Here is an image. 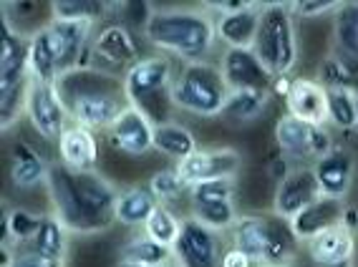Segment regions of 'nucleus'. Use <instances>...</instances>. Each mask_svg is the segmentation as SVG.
I'll list each match as a JSON object with an SVG mask.
<instances>
[{
    "instance_id": "obj_1",
    "label": "nucleus",
    "mask_w": 358,
    "mask_h": 267,
    "mask_svg": "<svg viewBox=\"0 0 358 267\" xmlns=\"http://www.w3.org/2000/svg\"><path fill=\"white\" fill-rule=\"evenodd\" d=\"M45 192L53 215L64 219L71 235H99L116 224L119 189L96 169L76 172L61 161H51Z\"/></svg>"
},
{
    "instance_id": "obj_2",
    "label": "nucleus",
    "mask_w": 358,
    "mask_h": 267,
    "mask_svg": "<svg viewBox=\"0 0 358 267\" xmlns=\"http://www.w3.org/2000/svg\"><path fill=\"white\" fill-rule=\"evenodd\" d=\"M96 23L53 18L28 36V76L36 83H58L89 66V45Z\"/></svg>"
},
{
    "instance_id": "obj_3",
    "label": "nucleus",
    "mask_w": 358,
    "mask_h": 267,
    "mask_svg": "<svg viewBox=\"0 0 358 267\" xmlns=\"http://www.w3.org/2000/svg\"><path fill=\"white\" fill-rule=\"evenodd\" d=\"M141 31L157 51L185 61V66L210 64L217 45V20L207 8L154 10Z\"/></svg>"
},
{
    "instance_id": "obj_4",
    "label": "nucleus",
    "mask_w": 358,
    "mask_h": 267,
    "mask_svg": "<svg viewBox=\"0 0 358 267\" xmlns=\"http://www.w3.org/2000/svg\"><path fill=\"white\" fill-rule=\"evenodd\" d=\"M61 91L71 124L91 131H109V127L129 106L122 78L106 76L94 68H78L56 83Z\"/></svg>"
},
{
    "instance_id": "obj_5",
    "label": "nucleus",
    "mask_w": 358,
    "mask_h": 267,
    "mask_svg": "<svg viewBox=\"0 0 358 267\" xmlns=\"http://www.w3.org/2000/svg\"><path fill=\"white\" fill-rule=\"evenodd\" d=\"M230 245L248 252L257 267H285L295 262L301 242L295 240L290 224L280 217L240 215L230 229Z\"/></svg>"
},
{
    "instance_id": "obj_6",
    "label": "nucleus",
    "mask_w": 358,
    "mask_h": 267,
    "mask_svg": "<svg viewBox=\"0 0 358 267\" xmlns=\"http://www.w3.org/2000/svg\"><path fill=\"white\" fill-rule=\"evenodd\" d=\"M255 56L273 76H290L298 64V33L290 3H262Z\"/></svg>"
},
{
    "instance_id": "obj_7",
    "label": "nucleus",
    "mask_w": 358,
    "mask_h": 267,
    "mask_svg": "<svg viewBox=\"0 0 358 267\" xmlns=\"http://www.w3.org/2000/svg\"><path fill=\"white\" fill-rule=\"evenodd\" d=\"M174 78H177V71H174V64L169 56H164V53L144 56L122 78L127 101L152 116L154 124L169 121V116L164 111L174 108L172 99H169Z\"/></svg>"
},
{
    "instance_id": "obj_8",
    "label": "nucleus",
    "mask_w": 358,
    "mask_h": 267,
    "mask_svg": "<svg viewBox=\"0 0 358 267\" xmlns=\"http://www.w3.org/2000/svg\"><path fill=\"white\" fill-rule=\"evenodd\" d=\"M227 83H224L220 66L215 64H187L177 71L169 99L172 106L199 119H212L222 114L227 101Z\"/></svg>"
},
{
    "instance_id": "obj_9",
    "label": "nucleus",
    "mask_w": 358,
    "mask_h": 267,
    "mask_svg": "<svg viewBox=\"0 0 358 267\" xmlns=\"http://www.w3.org/2000/svg\"><path fill=\"white\" fill-rule=\"evenodd\" d=\"M139 43H136V36L131 33V28L127 23H103L96 33H94V41L89 45V66L86 68H94L99 73H106V76L124 78L129 73V68L141 61Z\"/></svg>"
},
{
    "instance_id": "obj_10",
    "label": "nucleus",
    "mask_w": 358,
    "mask_h": 267,
    "mask_svg": "<svg viewBox=\"0 0 358 267\" xmlns=\"http://www.w3.org/2000/svg\"><path fill=\"white\" fill-rule=\"evenodd\" d=\"M275 144L278 152L293 161L295 166H313L336 147V141L326 127H315V124H308V121L295 119L290 114H282L278 119Z\"/></svg>"
},
{
    "instance_id": "obj_11",
    "label": "nucleus",
    "mask_w": 358,
    "mask_h": 267,
    "mask_svg": "<svg viewBox=\"0 0 358 267\" xmlns=\"http://www.w3.org/2000/svg\"><path fill=\"white\" fill-rule=\"evenodd\" d=\"M172 252L179 267H220L224 252L222 232H215L199 219L187 215Z\"/></svg>"
},
{
    "instance_id": "obj_12",
    "label": "nucleus",
    "mask_w": 358,
    "mask_h": 267,
    "mask_svg": "<svg viewBox=\"0 0 358 267\" xmlns=\"http://www.w3.org/2000/svg\"><path fill=\"white\" fill-rule=\"evenodd\" d=\"M26 116L33 131L45 141H58L66 127L71 124L69 108H66L61 91L56 83H36L31 81L26 101Z\"/></svg>"
},
{
    "instance_id": "obj_13",
    "label": "nucleus",
    "mask_w": 358,
    "mask_h": 267,
    "mask_svg": "<svg viewBox=\"0 0 358 267\" xmlns=\"http://www.w3.org/2000/svg\"><path fill=\"white\" fill-rule=\"evenodd\" d=\"M217 66L230 91H273L275 76L260 64L252 48H224Z\"/></svg>"
},
{
    "instance_id": "obj_14",
    "label": "nucleus",
    "mask_w": 358,
    "mask_h": 267,
    "mask_svg": "<svg viewBox=\"0 0 358 267\" xmlns=\"http://www.w3.org/2000/svg\"><path fill=\"white\" fill-rule=\"evenodd\" d=\"M154 127L157 124L152 121V116L129 103L122 114L116 116L106 136L116 152L127 154V157H147L149 152H154Z\"/></svg>"
},
{
    "instance_id": "obj_15",
    "label": "nucleus",
    "mask_w": 358,
    "mask_h": 267,
    "mask_svg": "<svg viewBox=\"0 0 358 267\" xmlns=\"http://www.w3.org/2000/svg\"><path fill=\"white\" fill-rule=\"evenodd\" d=\"M243 166V154L232 147L217 149H197L192 157L179 161L177 169L187 185L212 182V179H235Z\"/></svg>"
},
{
    "instance_id": "obj_16",
    "label": "nucleus",
    "mask_w": 358,
    "mask_h": 267,
    "mask_svg": "<svg viewBox=\"0 0 358 267\" xmlns=\"http://www.w3.org/2000/svg\"><path fill=\"white\" fill-rule=\"evenodd\" d=\"M320 187L310 166H295L288 177L282 179L273 197V215L280 219H293L298 212H303L308 204L320 199Z\"/></svg>"
},
{
    "instance_id": "obj_17",
    "label": "nucleus",
    "mask_w": 358,
    "mask_h": 267,
    "mask_svg": "<svg viewBox=\"0 0 358 267\" xmlns=\"http://www.w3.org/2000/svg\"><path fill=\"white\" fill-rule=\"evenodd\" d=\"M313 174L318 179L320 194L323 197H333V199H345L348 192H351L353 177H356V157H353L351 149L345 147H336L318 159L313 166Z\"/></svg>"
},
{
    "instance_id": "obj_18",
    "label": "nucleus",
    "mask_w": 358,
    "mask_h": 267,
    "mask_svg": "<svg viewBox=\"0 0 358 267\" xmlns=\"http://www.w3.org/2000/svg\"><path fill=\"white\" fill-rule=\"evenodd\" d=\"M288 114L295 119L326 127L328 124V94L326 86L315 78H293L288 96H285Z\"/></svg>"
},
{
    "instance_id": "obj_19",
    "label": "nucleus",
    "mask_w": 358,
    "mask_h": 267,
    "mask_svg": "<svg viewBox=\"0 0 358 267\" xmlns=\"http://www.w3.org/2000/svg\"><path fill=\"white\" fill-rule=\"evenodd\" d=\"M308 245L310 260L320 267H351L353 254H356V232L345 227L343 222L336 227L320 232Z\"/></svg>"
},
{
    "instance_id": "obj_20",
    "label": "nucleus",
    "mask_w": 358,
    "mask_h": 267,
    "mask_svg": "<svg viewBox=\"0 0 358 267\" xmlns=\"http://www.w3.org/2000/svg\"><path fill=\"white\" fill-rule=\"evenodd\" d=\"M345 210L348 207L343 204V199L320 197L313 204H308L303 212H298L293 219H288L290 232H293L298 242H310L320 232H326V229L343 222Z\"/></svg>"
},
{
    "instance_id": "obj_21",
    "label": "nucleus",
    "mask_w": 358,
    "mask_h": 267,
    "mask_svg": "<svg viewBox=\"0 0 358 267\" xmlns=\"http://www.w3.org/2000/svg\"><path fill=\"white\" fill-rule=\"evenodd\" d=\"M58 161L76 172H91L99 164V136L78 124H69L61 139L56 141Z\"/></svg>"
},
{
    "instance_id": "obj_22",
    "label": "nucleus",
    "mask_w": 358,
    "mask_h": 267,
    "mask_svg": "<svg viewBox=\"0 0 358 267\" xmlns=\"http://www.w3.org/2000/svg\"><path fill=\"white\" fill-rule=\"evenodd\" d=\"M262 3H252L245 10L215 15L217 20V41L224 48H252L255 45L257 26H260Z\"/></svg>"
},
{
    "instance_id": "obj_23",
    "label": "nucleus",
    "mask_w": 358,
    "mask_h": 267,
    "mask_svg": "<svg viewBox=\"0 0 358 267\" xmlns=\"http://www.w3.org/2000/svg\"><path fill=\"white\" fill-rule=\"evenodd\" d=\"M48 169H51V161H45L36 149L28 147L26 141L13 144V152H10V182H13L15 189L31 192L36 187H45Z\"/></svg>"
},
{
    "instance_id": "obj_24",
    "label": "nucleus",
    "mask_w": 358,
    "mask_h": 267,
    "mask_svg": "<svg viewBox=\"0 0 358 267\" xmlns=\"http://www.w3.org/2000/svg\"><path fill=\"white\" fill-rule=\"evenodd\" d=\"M154 149L172 161H185L187 157H192L199 149L197 136L192 134V129H187L185 124L169 119L162 121L154 127Z\"/></svg>"
},
{
    "instance_id": "obj_25",
    "label": "nucleus",
    "mask_w": 358,
    "mask_h": 267,
    "mask_svg": "<svg viewBox=\"0 0 358 267\" xmlns=\"http://www.w3.org/2000/svg\"><path fill=\"white\" fill-rule=\"evenodd\" d=\"M157 207H159V202L147 185H131L127 189H119L116 222L124 224V227H144Z\"/></svg>"
},
{
    "instance_id": "obj_26",
    "label": "nucleus",
    "mask_w": 358,
    "mask_h": 267,
    "mask_svg": "<svg viewBox=\"0 0 358 267\" xmlns=\"http://www.w3.org/2000/svg\"><path fill=\"white\" fill-rule=\"evenodd\" d=\"M331 53L341 61H358V0H348L336 8Z\"/></svg>"
},
{
    "instance_id": "obj_27",
    "label": "nucleus",
    "mask_w": 358,
    "mask_h": 267,
    "mask_svg": "<svg viewBox=\"0 0 358 267\" xmlns=\"http://www.w3.org/2000/svg\"><path fill=\"white\" fill-rule=\"evenodd\" d=\"M270 99H273L270 91H230L220 116L230 124L245 127V124H252V121L265 116Z\"/></svg>"
},
{
    "instance_id": "obj_28",
    "label": "nucleus",
    "mask_w": 358,
    "mask_h": 267,
    "mask_svg": "<svg viewBox=\"0 0 358 267\" xmlns=\"http://www.w3.org/2000/svg\"><path fill=\"white\" fill-rule=\"evenodd\" d=\"M41 224H43V215L28 210V207H10L3 212V245L8 247H23L31 245L38 235Z\"/></svg>"
},
{
    "instance_id": "obj_29",
    "label": "nucleus",
    "mask_w": 358,
    "mask_h": 267,
    "mask_svg": "<svg viewBox=\"0 0 358 267\" xmlns=\"http://www.w3.org/2000/svg\"><path fill=\"white\" fill-rule=\"evenodd\" d=\"M147 187L152 189V194L157 197V202H159L162 207H169V210H174V212H177V207H182V204L189 207V189H192V187L182 179L177 164L154 172L152 177H149Z\"/></svg>"
},
{
    "instance_id": "obj_30",
    "label": "nucleus",
    "mask_w": 358,
    "mask_h": 267,
    "mask_svg": "<svg viewBox=\"0 0 358 267\" xmlns=\"http://www.w3.org/2000/svg\"><path fill=\"white\" fill-rule=\"evenodd\" d=\"M69 242H71V229L64 224V219L58 215H43V224H41L36 240L28 245L43 257L51 260H64L69 257Z\"/></svg>"
},
{
    "instance_id": "obj_31",
    "label": "nucleus",
    "mask_w": 358,
    "mask_h": 267,
    "mask_svg": "<svg viewBox=\"0 0 358 267\" xmlns=\"http://www.w3.org/2000/svg\"><path fill=\"white\" fill-rule=\"evenodd\" d=\"M119 260L141 262V265H152V267H166L174 262V252H172V247H164V245L154 242L152 237H147L144 232H139V235L129 237L122 245Z\"/></svg>"
},
{
    "instance_id": "obj_32",
    "label": "nucleus",
    "mask_w": 358,
    "mask_h": 267,
    "mask_svg": "<svg viewBox=\"0 0 358 267\" xmlns=\"http://www.w3.org/2000/svg\"><path fill=\"white\" fill-rule=\"evenodd\" d=\"M328 94V124L338 131L348 134L358 124V96L351 89H338L331 86Z\"/></svg>"
},
{
    "instance_id": "obj_33",
    "label": "nucleus",
    "mask_w": 358,
    "mask_h": 267,
    "mask_svg": "<svg viewBox=\"0 0 358 267\" xmlns=\"http://www.w3.org/2000/svg\"><path fill=\"white\" fill-rule=\"evenodd\" d=\"M189 217L199 219L215 232H230L232 224L237 222V204L235 199H212V202H194L189 204Z\"/></svg>"
},
{
    "instance_id": "obj_34",
    "label": "nucleus",
    "mask_w": 358,
    "mask_h": 267,
    "mask_svg": "<svg viewBox=\"0 0 358 267\" xmlns=\"http://www.w3.org/2000/svg\"><path fill=\"white\" fill-rule=\"evenodd\" d=\"M182 222H185V217H179L174 210L159 204L147 219V224L141 227V232L164 247H174V242L179 240V232H182Z\"/></svg>"
},
{
    "instance_id": "obj_35",
    "label": "nucleus",
    "mask_w": 358,
    "mask_h": 267,
    "mask_svg": "<svg viewBox=\"0 0 358 267\" xmlns=\"http://www.w3.org/2000/svg\"><path fill=\"white\" fill-rule=\"evenodd\" d=\"M53 18L61 20H89V23H99L103 15L109 13V3L101 0H56L51 3Z\"/></svg>"
},
{
    "instance_id": "obj_36",
    "label": "nucleus",
    "mask_w": 358,
    "mask_h": 267,
    "mask_svg": "<svg viewBox=\"0 0 358 267\" xmlns=\"http://www.w3.org/2000/svg\"><path fill=\"white\" fill-rule=\"evenodd\" d=\"M338 6L341 3H336V0H298V3H290L293 15H298V18H320V15L336 13Z\"/></svg>"
},
{
    "instance_id": "obj_37",
    "label": "nucleus",
    "mask_w": 358,
    "mask_h": 267,
    "mask_svg": "<svg viewBox=\"0 0 358 267\" xmlns=\"http://www.w3.org/2000/svg\"><path fill=\"white\" fill-rule=\"evenodd\" d=\"M6 267H66V262L43 257V254H38L31 247H23V250L15 247L13 260H10V265H6Z\"/></svg>"
},
{
    "instance_id": "obj_38",
    "label": "nucleus",
    "mask_w": 358,
    "mask_h": 267,
    "mask_svg": "<svg viewBox=\"0 0 358 267\" xmlns=\"http://www.w3.org/2000/svg\"><path fill=\"white\" fill-rule=\"evenodd\" d=\"M220 267H257V265L248 252H243V250H237L230 245V247H224Z\"/></svg>"
},
{
    "instance_id": "obj_39",
    "label": "nucleus",
    "mask_w": 358,
    "mask_h": 267,
    "mask_svg": "<svg viewBox=\"0 0 358 267\" xmlns=\"http://www.w3.org/2000/svg\"><path fill=\"white\" fill-rule=\"evenodd\" d=\"M295 169V164L290 159H285V157H282L280 152H278V157L273 161H270V177L273 179H278V185H280L282 179L288 177L290 172H293Z\"/></svg>"
},
{
    "instance_id": "obj_40",
    "label": "nucleus",
    "mask_w": 358,
    "mask_h": 267,
    "mask_svg": "<svg viewBox=\"0 0 358 267\" xmlns=\"http://www.w3.org/2000/svg\"><path fill=\"white\" fill-rule=\"evenodd\" d=\"M114 267H152V265H141V262H129V260H119Z\"/></svg>"
},
{
    "instance_id": "obj_41",
    "label": "nucleus",
    "mask_w": 358,
    "mask_h": 267,
    "mask_svg": "<svg viewBox=\"0 0 358 267\" xmlns=\"http://www.w3.org/2000/svg\"><path fill=\"white\" fill-rule=\"evenodd\" d=\"M353 134H356V136H358V124H356V129H353Z\"/></svg>"
},
{
    "instance_id": "obj_42",
    "label": "nucleus",
    "mask_w": 358,
    "mask_h": 267,
    "mask_svg": "<svg viewBox=\"0 0 358 267\" xmlns=\"http://www.w3.org/2000/svg\"><path fill=\"white\" fill-rule=\"evenodd\" d=\"M166 267H179V265H177V262H172V265H166Z\"/></svg>"
},
{
    "instance_id": "obj_43",
    "label": "nucleus",
    "mask_w": 358,
    "mask_h": 267,
    "mask_svg": "<svg viewBox=\"0 0 358 267\" xmlns=\"http://www.w3.org/2000/svg\"><path fill=\"white\" fill-rule=\"evenodd\" d=\"M260 267H265V265H260ZM285 267H295V265H285Z\"/></svg>"
}]
</instances>
